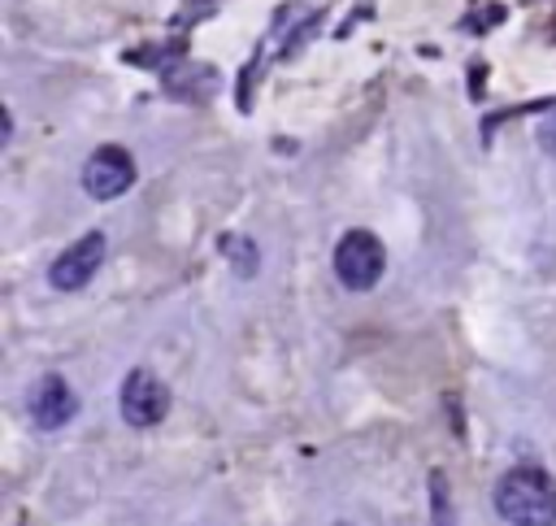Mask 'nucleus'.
Instances as JSON below:
<instances>
[{
	"instance_id": "obj_10",
	"label": "nucleus",
	"mask_w": 556,
	"mask_h": 526,
	"mask_svg": "<svg viewBox=\"0 0 556 526\" xmlns=\"http://www.w3.org/2000/svg\"><path fill=\"white\" fill-rule=\"evenodd\" d=\"M339 526H343V522H339Z\"/></svg>"
},
{
	"instance_id": "obj_8",
	"label": "nucleus",
	"mask_w": 556,
	"mask_h": 526,
	"mask_svg": "<svg viewBox=\"0 0 556 526\" xmlns=\"http://www.w3.org/2000/svg\"><path fill=\"white\" fill-rule=\"evenodd\" d=\"M226 256L239 274H256V243L252 239H226Z\"/></svg>"
},
{
	"instance_id": "obj_6",
	"label": "nucleus",
	"mask_w": 556,
	"mask_h": 526,
	"mask_svg": "<svg viewBox=\"0 0 556 526\" xmlns=\"http://www.w3.org/2000/svg\"><path fill=\"white\" fill-rule=\"evenodd\" d=\"M78 413V396L74 387L61 378V374H43L35 383V396H30V417L39 430H61L70 417Z\"/></svg>"
},
{
	"instance_id": "obj_2",
	"label": "nucleus",
	"mask_w": 556,
	"mask_h": 526,
	"mask_svg": "<svg viewBox=\"0 0 556 526\" xmlns=\"http://www.w3.org/2000/svg\"><path fill=\"white\" fill-rule=\"evenodd\" d=\"M382 265H387V252L369 230H348L334 243V278L352 291H369L382 278Z\"/></svg>"
},
{
	"instance_id": "obj_1",
	"label": "nucleus",
	"mask_w": 556,
	"mask_h": 526,
	"mask_svg": "<svg viewBox=\"0 0 556 526\" xmlns=\"http://www.w3.org/2000/svg\"><path fill=\"white\" fill-rule=\"evenodd\" d=\"M495 509L508 526H556V483L539 465H513L495 483Z\"/></svg>"
},
{
	"instance_id": "obj_4",
	"label": "nucleus",
	"mask_w": 556,
	"mask_h": 526,
	"mask_svg": "<svg viewBox=\"0 0 556 526\" xmlns=\"http://www.w3.org/2000/svg\"><path fill=\"white\" fill-rule=\"evenodd\" d=\"M104 252H109V243H104V235H100V230L83 235L78 243H70V248L52 261L48 283H52L56 291H78V287H87V283L96 278V270L104 265Z\"/></svg>"
},
{
	"instance_id": "obj_9",
	"label": "nucleus",
	"mask_w": 556,
	"mask_h": 526,
	"mask_svg": "<svg viewBox=\"0 0 556 526\" xmlns=\"http://www.w3.org/2000/svg\"><path fill=\"white\" fill-rule=\"evenodd\" d=\"M534 139H539V148H543L547 156H556V113H547V117L534 126Z\"/></svg>"
},
{
	"instance_id": "obj_7",
	"label": "nucleus",
	"mask_w": 556,
	"mask_h": 526,
	"mask_svg": "<svg viewBox=\"0 0 556 526\" xmlns=\"http://www.w3.org/2000/svg\"><path fill=\"white\" fill-rule=\"evenodd\" d=\"M430 504H434V526H456V513H452V496H447V478L434 469L430 474Z\"/></svg>"
},
{
	"instance_id": "obj_3",
	"label": "nucleus",
	"mask_w": 556,
	"mask_h": 526,
	"mask_svg": "<svg viewBox=\"0 0 556 526\" xmlns=\"http://www.w3.org/2000/svg\"><path fill=\"white\" fill-rule=\"evenodd\" d=\"M130 183H135V161L117 143L91 152V161L83 165V187H87L91 200H117V196L130 191Z\"/></svg>"
},
{
	"instance_id": "obj_5",
	"label": "nucleus",
	"mask_w": 556,
	"mask_h": 526,
	"mask_svg": "<svg viewBox=\"0 0 556 526\" xmlns=\"http://www.w3.org/2000/svg\"><path fill=\"white\" fill-rule=\"evenodd\" d=\"M122 417L130 426H156L169 413V387L152 370H130L122 383Z\"/></svg>"
}]
</instances>
